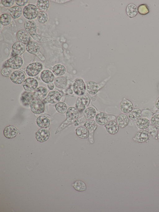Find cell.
I'll return each instance as SVG.
<instances>
[{"label":"cell","mask_w":159,"mask_h":212,"mask_svg":"<svg viewBox=\"0 0 159 212\" xmlns=\"http://www.w3.org/2000/svg\"><path fill=\"white\" fill-rule=\"evenodd\" d=\"M24 27L30 35L35 40L40 43H46L54 40L53 38L42 36L37 33V26L35 22L33 20L25 21Z\"/></svg>","instance_id":"6da1fadb"},{"label":"cell","mask_w":159,"mask_h":212,"mask_svg":"<svg viewBox=\"0 0 159 212\" xmlns=\"http://www.w3.org/2000/svg\"><path fill=\"white\" fill-rule=\"evenodd\" d=\"M66 115V119L58 128L55 134L61 131L69 125L74 123L75 121L78 118L79 112L75 107H70L67 109Z\"/></svg>","instance_id":"7a4b0ae2"},{"label":"cell","mask_w":159,"mask_h":212,"mask_svg":"<svg viewBox=\"0 0 159 212\" xmlns=\"http://www.w3.org/2000/svg\"><path fill=\"white\" fill-rule=\"evenodd\" d=\"M96 115V109L92 107L87 108L84 111L83 116L78 118L74 122L73 125L77 126L81 123L93 118Z\"/></svg>","instance_id":"3957f363"},{"label":"cell","mask_w":159,"mask_h":212,"mask_svg":"<svg viewBox=\"0 0 159 212\" xmlns=\"http://www.w3.org/2000/svg\"><path fill=\"white\" fill-rule=\"evenodd\" d=\"M39 12V9L36 6L33 4H29L24 7L23 14L26 19L32 20L38 16Z\"/></svg>","instance_id":"277c9868"},{"label":"cell","mask_w":159,"mask_h":212,"mask_svg":"<svg viewBox=\"0 0 159 212\" xmlns=\"http://www.w3.org/2000/svg\"><path fill=\"white\" fill-rule=\"evenodd\" d=\"M41 45L35 41H31L26 46V49L29 53L36 55L41 61H44L45 58L40 51Z\"/></svg>","instance_id":"5b68a950"},{"label":"cell","mask_w":159,"mask_h":212,"mask_svg":"<svg viewBox=\"0 0 159 212\" xmlns=\"http://www.w3.org/2000/svg\"><path fill=\"white\" fill-rule=\"evenodd\" d=\"M23 61L20 57L13 56L7 60L3 65L4 67H9L13 69L20 68L23 65Z\"/></svg>","instance_id":"8992f818"},{"label":"cell","mask_w":159,"mask_h":212,"mask_svg":"<svg viewBox=\"0 0 159 212\" xmlns=\"http://www.w3.org/2000/svg\"><path fill=\"white\" fill-rule=\"evenodd\" d=\"M43 69L42 64L36 62L30 64L26 67V72L29 76L33 77L39 74Z\"/></svg>","instance_id":"52a82bcc"},{"label":"cell","mask_w":159,"mask_h":212,"mask_svg":"<svg viewBox=\"0 0 159 212\" xmlns=\"http://www.w3.org/2000/svg\"><path fill=\"white\" fill-rule=\"evenodd\" d=\"M73 89L75 94L78 96L84 95L86 88L83 79L79 78L76 80L73 84Z\"/></svg>","instance_id":"ba28073f"},{"label":"cell","mask_w":159,"mask_h":212,"mask_svg":"<svg viewBox=\"0 0 159 212\" xmlns=\"http://www.w3.org/2000/svg\"><path fill=\"white\" fill-rule=\"evenodd\" d=\"M90 102V98L87 95L80 96L76 102L75 108L79 112H82L88 107Z\"/></svg>","instance_id":"9c48e42d"},{"label":"cell","mask_w":159,"mask_h":212,"mask_svg":"<svg viewBox=\"0 0 159 212\" xmlns=\"http://www.w3.org/2000/svg\"><path fill=\"white\" fill-rule=\"evenodd\" d=\"M116 117L114 115H110L104 112H100L97 114L95 117V121L99 125H104L109 121L114 120Z\"/></svg>","instance_id":"30bf717a"},{"label":"cell","mask_w":159,"mask_h":212,"mask_svg":"<svg viewBox=\"0 0 159 212\" xmlns=\"http://www.w3.org/2000/svg\"><path fill=\"white\" fill-rule=\"evenodd\" d=\"M0 11L9 14L14 19L19 18L21 16L22 12V8L20 7L16 6L9 8L1 7Z\"/></svg>","instance_id":"8fae6325"},{"label":"cell","mask_w":159,"mask_h":212,"mask_svg":"<svg viewBox=\"0 0 159 212\" xmlns=\"http://www.w3.org/2000/svg\"><path fill=\"white\" fill-rule=\"evenodd\" d=\"M38 83L37 80L33 78L29 77L25 80L22 86L26 91L32 92L37 88Z\"/></svg>","instance_id":"7c38bea8"},{"label":"cell","mask_w":159,"mask_h":212,"mask_svg":"<svg viewBox=\"0 0 159 212\" xmlns=\"http://www.w3.org/2000/svg\"><path fill=\"white\" fill-rule=\"evenodd\" d=\"M62 97V94L59 91L53 90L49 92L43 101L44 103L54 104L60 101Z\"/></svg>","instance_id":"4fadbf2b"},{"label":"cell","mask_w":159,"mask_h":212,"mask_svg":"<svg viewBox=\"0 0 159 212\" xmlns=\"http://www.w3.org/2000/svg\"><path fill=\"white\" fill-rule=\"evenodd\" d=\"M31 111L34 114H39L43 113L44 111L45 106L42 101L38 99L34 100L30 105Z\"/></svg>","instance_id":"5bb4252c"},{"label":"cell","mask_w":159,"mask_h":212,"mask_svg":"<svg viewBox=\"0 0 159 212\" xmlns=\"http://www.w3.org/2000/svg\"><path fill=\"white\" fill-rule=\"evenodd\" d=\"M150 134L147 130H141L138 131L133 138L134 141L139 143L146 142L149 139Z\"/></svg>","instance_id":"9a60e30c"},{"label":"cell","mask_w":159,"mask_h":212,"mask_svg":"<svg viewBox=\"0 0 159 212\" xmlns=\"http://www.w3.org/2000/svg\"><path fill=\"white\" fill-rule=\"evenodd\" d=\"M84 126L89 131V140L91 144L93 143V133L97 128L98 124L94 120H90L85 122Z\"/></svg>","instance_id":"2e32d148"},{"label":"cell","mask_w":159,"mask_h":212,"mask_svg":"<svg viewBox=\"0 0 159 212\" xmlns=\"http://www.w3.org/2000/svg\"><path fill=\"white\" fill-rule=\"evenodd\" d=\"M26 49L25 44L20 42H16L14 43L12 47L11 56H17L22 54Z\"/></svg>","instance_id":"e0dca14e"},{"label":"cell","mask_w":159,"mask_h":212,"mask_svg":"<svg viewBox=\"0 0 159 212\" xmlns=\"http://www.w3.org/2000/svg\"><path fill=\"white\" fill-rule=\"evenodd\" d=\"M25 76L24 73L20 70H16L12 72L10 78L11 81L16 84L22 83L25 80Z\"/></svg>","instance_id":"ac0fdd59"},{"label":"cell","mask_w":159,"mask_h":212,"mask_svg":"<svg viewBox=\"0 0 159 212\" xmlns=\"http://www.w3.org/2000/svg\"><path fill=\"white\" fill-rule=\"evenodd\" d=\"M50 136L49 131L45 128L39 129L36 132L35 138L36 140L40 142H43L47 141Z\"/></svg>","instance_id":"d6986e66"},{"label":"cell","mask_w":159,"mask_h":212,"mask_svg":"<svg viewBox=\"0 0 159 212\" xmlns=\"http://www.w3.org/2000/svg\"><path fill=\"white\" fill-rule=\"evenodd\" d=\"M121 111L124 113H129L134 108V105L130 100L125 98L123 99L120 105Z\"/></svg>","instance_id":"ffe728a7"},{"label":"cell","mask_w":159,"mask_h":212,"mask_svg":"<svg viewBox=\"0 0 159 212\" xmlns=\"http://www.w3.org/2000/svg\"><path fill=\"white\" fill-rule=\"evenodd\" d=\"M19 132V130L15 127L10 125L5 128L3 134L7 138L11 139L15 137Z\"/></svg>","instance_id":"44dd1931"},{"label":"cell","mask_w":159,"mask_h":212,"mask_svg":"<svg viewBox=\"0 0 159 212\" xmlns=\"http://www.w3.org/2000/svg\"><path fill=\"white\" fill-rule=\"evenodd\" d=\"M86 88L87 92L90 94L93 95L98 92L101 87L97 82L91 81L87 82Z\"/></svg>","instance_id":"7402d4cb"},{"label":"cell","mask_w":159,"mask_h":212,"mask_svg":"<svg viewBox=\"0 0 159 212\" xmlns=\"http://www.w3.org/2000/svg\"><path fill=\"white\" fill-rule=\"evenodd\" d=\"M48 94L47 89L43 86L38 87L34 91L33 95L34 98L36 99L42 100L47 96Z\"/></svg>","instance_id":"603a6c76"},{"label":"cell","mask_w":159,"mask_h":212,"mask_svg":"<svg viewBox=\"0 0 159 212\" xmlns=\"http://www.w3.org/2000/svg\"><path fill=\"white\" fill-rule=\"evenodd\" d=\"M29 34L24 30H19L16 34L18 40L25 44H27L30 41L31 37Z\"/></svg>","instance_id":"cb8c5ba5"},{"label":"cell","mask_w":159,"mask_h":212,"mask_svg":"<svg viewBox=\"0 0 159 212\" xmlns=\"http://www.w3.org/2000/svg\"><path fill=\"white\" fill-rule=\"evenodd\" d=\"M107 131L110 134L114 135L117 133L119 130V126L117 123L113 120L109 121L104 125Z\"/></svg>","instance_id":"d4e9b609"},{"label":"cell","mask_w":159,"mask_h":212,"mask_svg":"<svg viewBox=\"0 0 159 212\" xmlns=\"http://www.w3.org/2000/svg\"><path fill=\"white\" fill-rule=\"evenodd\" d=\"M40 78L44 82L48 84L53 82L54 76L50 71L48 70H44L41 72Z\"/></svg>","instance_id":"484cf974"},{"label":"cell","mask_w":159,"mask_h":212,"mask_svg":"<svg viewBox=\"0 0 159 212\" xmlns=\"http://www.w3.org/2000/svg\"><path fill=\"white\" fill-rule=\"evenodd\" d=\"M116 121L119 127L121 128H124L129 125V118L126 114L121 113L117 117Z\"/></svg>","instance_id":"4316f807"},{"label":"cell","mask_w":159,"mask_h":212,"mask_svg":"<svg viewBox=\"0 0 159 212\" xmlns=\"http://www.w3.org/2000/svg\"><path fill=\"white\" fill-rule=\"evenodd\" d=\"M135 123L139 129L146 130L150 125V122L148 118L143 117L135 121Z\"/></svg>","instance_id":"83f0119b"},{"label":"cell","mask_w":159,"mask_h":212,"mask_svg":"<svg viewBox=\"0 0 159 212\" xmlns=\"http://www.w3.org/2000/svg\"><path fill=\"white\" fill-rule=\"evenodd\" d=\"M34 97L31 92H24L20 97V100L22 104L26 106L29 105L34 100Z\"/></svg>","instance_id":"f1b7e54d"},{"label":"cell","mask_w":159,"mask_h":212,"mask_svg":"<svg viewBox=\"0 0 159 212\" xmlns=\"http://www.w3.org/2000/svg\"><path fill=\"white\" fill-rule=\"evenodd\" d=\"M37 125L41 128H47L50 126V121L46 116H40L38 117L36 120Z\"/></svg>","instance_id":"f546056e"},{"label":"cell","mask_w":159,"mask_h":212,"mask_svg":"<svg viewBox=\"0 0 159 212\" xmlns=\"http://www.w3.org/2000/svg\"><path fill=\"white\" fill-rule=\"evenodd\" d=\"M126 12L128 16L130 18H132L135 17L137 15L138 12V8L134 4L130 3L127 6Z\"/></svg>","instance_id":"4dcf8cb0"},{"label":"cell","mask_w":159,"mask_h":212,"mask_svg":"<svg viewBox=\"0 0 159 212\" xmlns=\"http://www.w3.org/2000/svg\"><path fill=\"white\" fill-rule=\"evenodd\" d=\"M77 136L82 139H86L89 137V130L84 127H81L75 129Z\"/></svg>","instance_id":"1f68e13d"},{"label":"cell","mask_w":159,"mask_h":212,"mask_svg":"<svg viewBox=\"0 0 159 212\" xmlns=\"http://www.w3.org/2000/svg\"><path fill=\"white\" fill-rule=\"evenodd\" d=\"M66 68L63 65L57 64L54 65L52 68V72L55 75L61 76L64 75L66 72Z\"/></svg>","instance_id":"d6a6232c"},{"label":"cell","mask_w":159,"mask_h":212,"mask_svg":"<svg viewBox=\"0 0 159 212\" xmlns=\"http://www.w3.org/2000/svg\"><path fill=\"white\" fill-rule=\"evenodd\" d=\"M142 111L139 108H135L129 113L128 117L130 119L136 121L141 118L142 116Z\"/></svg>","instance_id":"836d02e7"},{"label":"cell","mask_w":159,"mask_h":212,"mask_svg":"<svg viewBox=\"0 0 159 212\" xmlns=\"http://www.w3.org/2000/svg\"><path fill=\"white\" fill-rule=\"evenodd\" d=\"M50 6L49 2L48 0H38L37 2V6L40 11L45 12L48 10Z\"/></svg>","instance_id":"e575fe53"},{"label":"cell","mask_w":159,"mask_h":212,"mask_svg":"<svg viewBox=\"0 0 159 212\" xmlns=\"http://www.w3.org/2000/svg\"><path fill=\"white\" fill-rule=\"evenodd\" d=\"M72 186L76 190L82 191L86 190V185L85 183L81 180H77L72 184Z\"/></svg>","instance_id":"d590c367"},{"label":"cell","mask_w":159,"mask_h":212,"mask_svg":"<svg viewBox=\"0 0 159 212\" xmlns=\"http://www.w3.org/2000/svg\"><path fill=\"white\" fill-rule=\"evenodd\" d=\"M11 16L7 13H3L0 16V24L2 25L6 26L10 24L11 22Z\"/></svg>","instance_id":"8d00e7d4"},{"label":"cell","mask_w":159,"mask_h":212,"mask_svg":"<svg viewBox=\"0 0 159 212\" xmlns=\"http://www.w3.org/2000/svg\"><path fill=\"white\" fill-rule=\"evenodd\" d=\"M55 107L57 111L61 114H63L66 113L67 109L66 104L62 102L57 103L55 105Z\"/></svg>","instance_id":"74e56055"},{"label":"cell","mask_w":159,"mask_h":212,"mask_svg":"<svg viewBox=\"0 0 159 212\" xmlns=\"http://www.w3.org/2000/svg\"><path fill=\"white\" fill-rule=\"evenodd\" d=\"M66 79L63 76H60L57 78L55 81L56 86L59 88H63L66 85Z\"/></svg>","instance_id":"f35d334b"},{"label":"cell","mask_w":159,"mask_h":212,"mask_svg":"<svg viewBox=\"0 0 159 212\" xmlns=\"http://www.w3.org/2000/svg\"><path fill=\"white\" fill-rule=\"evenodd\" d=\"M48 18L47 13L44 12L40 11L37 16V20L41 24L46 23Z\"/></svg>","instance_id":"ab89813d"},{"label":"cell","mask_w":159,"mask_h":212,"mask_svg":"<svg viewBox=\"0 0 159 212\" xmlns=\"http://www.w3.org/2000/svg\"><path fill=\"white\" fill-rule=\"evenodd\" d=\"M138 12L141 15H145L149 12L148 6L146 4H141L139 5L138 8Z\"/></svg>","instance_id":"60d3db41"},{"label":"cell","mask_w":159,"mask_h":212,"mask_svg":"<svg viewBox=\"0 0 159 212\" xmlns=\"http://www.w3.org/2000/svg\"><path fill=\"white\" fill-rule=\"evenodd\" d=\"M150 122L151 124L155 127L159 126V113L153 115L151 118Z\"/></svg>","instance_id":"b9f144b4"},{"label":"cell","mask_w":159,"mask_h":212,"mask_svg":"<svg viewBox=\"0 0 159 212\" xmlns=\"http://www.w3.org/2000/svg\"><path fill=\"white\" fill-rule=\"evenodd\" d=\"M148 129L150 135L153 138H155L158 133L156 127L152 124H150L148 128Z\"/></svg>","instance_id":"7bdbcfd3"},{"label":"cell","mask_w":159,"mask_h":212,"mask_svg":"<svg viewBox=\"0 0 159 212\" xmlns=\"http://www.w3.org/2000/svg\"><path fill=\"white\" fill-rule=\"evenodd\" d=\"M13 70L10 67H4L1 71L2 75L6 77L9 76L12 73Z\"/></svg>","instance_id":"ee69618b"},{"label":"cell","mask_w":159,"mask_h":212,"mask_svg":"<svg viewBox=\"0 0 159 212\" xmlns=\"http://www.w3.org/2000/svg\"><path fill=\"white\" fill-rule=\"evenodd\" d=\"M1 3L5 7H8L12 6L14 4L15 0H2Z\"/></svg>","instance_id":"f6af8a7d"},{"label":"cell","mask_w":159,"mask_h":212,"mask_svg":"<svg viewBox=\"0 0 159 212\" xmlns=\"http://www.w3.org/2000/svg\"><path fill=\"white\" fill-rule=\"evenodd\" d=\"M28 0H15L16 4L20 7H23L25 6L28 3Z\"/></svg>","instance_id":"bcb514c9"},{"label":"cell","mask_w":159,"mask_h":212,"mask_svg":"<svg viewBox=\"0 0 159 212\" xmlns=\"http://www.w3.org/2000/svg\"><path fill=\"white\" fill-rule=\"evenodd\" d=\"M158 90L159 93V83L158 85ZM155 105L156 108L159 110V97L156 100Z\"/></svg>","instance_id":"7dc6e473"},{"label":"cell","mask_w":159,"mask_h":212,"mask_svg":"<svg viewBox=\"0 0 159 212\" xmlns=\"http://www.w3.org/2000/svg\"><path fill=\"white\" fill-rule=\"evenodd\" d=\"M47 87L49 90H52L54 89V85L53 83H51L48 84Z\"/></svg>","instance_id":"c3c4849f"},{"label":"cell","mask_w":159,"mask_h":212,"mask_svg":"<svg viewBox=\"0 0 159 212\" xmlns=\"http://www.w3.org/2000/svg\"><path fill=\"white\" fill-rule=\"evenodd\" d=\"M51 1H53L54 2H55L56 3H59V4H61V3H64L65 2H66V1H68L67 0H51Z\"/></svg>","instance_id":"681fc988"},{"label":"cell","mask_w":159,"mask_h":212,"mask_svg":"<svg viewBox=\"0 0 159 212\" xmlns=\"http://www.w3.org/2000/svg\"><path fill=\"white\" fill-rule=\"evenodd\" d=\"M69 92L70 94H72L73 93V91L71 90H69Z\"/></svg>","instance_id":"f907efd6"},{"label":"cell","mask_w":159,"mask_h":212,"mask_svg":"<svg viewBox=\"0 0 159 212\" xmlns=\"http://www.w3.org/2000/svg\"><path fill=\"white\" fill-rule=\"evenodd\" d=\"M157 139H158V141H159V131L158 132V133L157 134Z\"/></svg>","instance_id":"816d5d0a"},{"label":"cell","mask_w":159,"mask_h":212,"mask_svg":"<svg viewBox=\"0 0 159 212\" xmlns=\"http://www.w3.org/2000/svg\"><path fill=\"white\" fill-rule=\"evenodd\" d=\"M157 130H159V126L156 127Z\"/></svg>","instance_id":"f5cc1de1"}]
</instances>
